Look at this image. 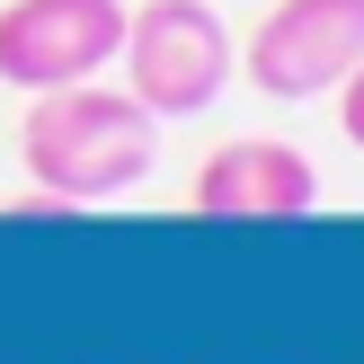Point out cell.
Returning a JSON list of instances; mask_svg holds the SVG:
<instances>
[{
  "label": "cell",
  "instance_id": "obj_1",
  "mask_svg": "<svg viewBox=\"0 0 364 364\" xmlns=\"http://www.w3.org/2000/svg\"><path fill=\"white\" fill-rule=\"evenodd\" d=\"M18 160L45 196L63 205H98V196H124L151 178L160 160V116L134 98V89H98V80H71V89H36L27 124H18Z\"/></svg>",
  "mask_w": 364,
  "mask_h": 364
},
{
  "label": "cell",
  "instance_id": "obj_2",
  "mask_svg": "<svg viewBox=\"0 0 364 364\" xmlns=\"http://www.w3.org/2000/svg\"><path fill=\"white\" fill-rule=\"evenodd\" d=\"M116 63L151 116H205L231 89V27L213 0H142L124 9Z\"/></svg>",
  "mask_w": 364,
  "mask_h": 364
},
{
  "label": "cell",
  "instance_id": "obj_3",
  "mask_svg": "<svg viewBox=\"0 0 364 364\" xmlns=\"http://www.w3.org/2000/svg\"><path fill=\"white\" fill-rule=\"evenodd\" d=\"M116 45H124V0H9L0 9V80L27 98L98 80Z\"/></svg>",
  "mask_w": 364,
  "mask_h": 364
},
{
  "label": "cell",
  "instance_id": "obj_4",
  "mask_svg": "<svg viewBox=\"0 0 364 364\" xmlns=\"http://www.w3.org/2000/svg\"><path fill=\"white\" fill-rule=\"evenodd\" d=\"M364 63V0H276L249 36V89L320 98Z\"/></svg>",
  "mask_w": 364,
  "mask_h": 364
},
{
  "label": "cell",
  "instance_id": "obj_5",
  "mask_svg": "<svg viewBox=\"0 0 364 364\" xmlns=\"http://www.w3.org/2000/svg\"><path fill=\"white\" fill-rule=\"evenodd\" d=\"M187 205L205 223H302L320 205V169L294 142H223V151L196 169Z\"/></svg>",
  "mask_w": 364,
  "mask_h": 364
},
{
  "label": "cell",
  "instance_id": "obj_6",
  "mask_svg": "<svg viewBox=\"0 0 364 364\" xmlns=\"http://www.w3.org/2000/svg\"><path fill=\"white\" fill-rule=\"evenodd\" d=\"M338 134H347L355 151H364V63L347 71V80H338Z\"/></svg>",
  "mask_w": 364,
  "mask_h": 364
}]
</instances>
